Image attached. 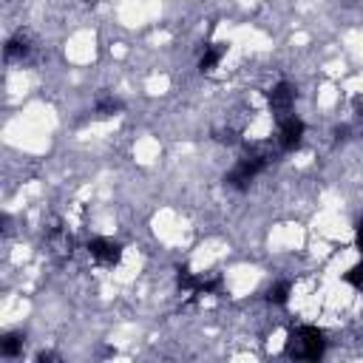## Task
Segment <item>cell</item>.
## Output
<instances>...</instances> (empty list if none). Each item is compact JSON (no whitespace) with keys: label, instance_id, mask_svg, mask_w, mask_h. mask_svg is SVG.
<instances>
[{"label":"cell","instance_id":"6da1fadb","mask_svg":"<svg viewBox=\"0 0 363 363\" xmlns=\"http://www.w3.org/2000/svg\"><path fill=\"white\" fill-rule=\"evenodd\" d=\"M323 349H327L323 332L318 327H310V323L293 330L290 338H286V343H284V355L293 358V360H321Z\"/></svg>","mask_w":363,"mask_h":363},{"label":"cell","instance_id":"8992f818","mask_svg":"<svg viewBox=\"0 0 363 363\" xmlns=\"http://www.w3.org/2000/svg\"><path fill=\"white\" fill-rule=\"evenodd\" d=\"M304 137V122L298 117H284L278 122V145L284 150H295Z\"/></svg>","mask_w":363,"mask_h":363},{"label":"cell","instance_id":"9c48e42d","mask_svg":"<svg viewBox=\"0 0 363 363\" xmlns=\"http://www.w3.org/2000/svg\"><path fill=\"white\" fill-rule=\"evenodd\" d=\"M267 301L275 304V307H284V304L290 301V281H278V284H273L270 290H267Z\"/></svg>","mask_w":363,"mask_h":363},{"label":"cell","instance_id":"8fae6325","mask_svg":"<svg viewBox=\"0 0 363 363\" xmlns=\"http://www.w3.org/2000/svg\"><path fill=\"white\" fill-rule=\"evenodd\" d=\"M122 111V103L113 100V97H100L97 100V113L100 117H111V113H120Z\"/></svg>","mask_w":363,"mask_h":363},{"label":"cell","instance_id":"30bf717a","mask_svg":"<svg viewBox=\"0 0 363 363\" xmlns=\"http://www.w3.org/2000/svg\"><path fill=\"white\" fill-rule=\"evenodd\" d=\"M26 51H29L26 37H12V40L6 43V60H17V57H26Z\"/></svg>","mask_w":363,"mask_h":363},{"label":"cell","instance_id":"ba28073f","mask_svg":"<svg viewBox=\"0 0 363 363\" xmlns=\"http://www.w3.org/2000/svg\"><path fill=\"white\" fill-rule=\"evenodd\" d=\"M224 54H227V43H213V46H207L204 54H202V60H199V71H213V68L221 63Z\"/></svg>","mask_w":363,"mask_h":363},{"label":"cell","instance_id":"3957f363","mask_svg":"<svg viewBox=\"0 0 363 363\" xmlns=\"http://www.w3.org/2000/svg\"><path fill=\"white\" fill-rule=\"evenodd\" d=\"M267 100H270V111L275 113V120L281 122L284 117H290V111L295 105V88L290 83H278L270 94H267Z\"/></svg>","mask_w":363,"mask_h":363},{"label":"cell","instance_id":"52a82bcc","mask_svg":"<svg viewBox=\"0 0 363 363\" xmlns=\"http://www.w3.org/2000/svg\"><path fill=\"white\" fill-rule=\"evenodd\" d=\"M23 343H26V338L21 332H6L3 338H0V355L3 358H21Z\"/></svg>","mask_w":363,"mask_h":363},{"label":"cell","instance_id":"9a60e30c","mask_svg":"<svg viewBox=\"0 0 363 363\" xmlns=\"http://www.w3.org/2000/svg\"><path fill=\"white\" fill-rule=\"evenodd\" d=\"M347 137H349V128H347V125L335 128V139H338V142H343V139H347Z\"/></svg>","mask_w":363,"mask_h":363},{"label":"cell","instance_id":"7a4b0ae2","mask_svg":"<svg viewBox=\"0 0 363 363\" xmlns=\"http://www.w3.org/2000/svg\"><path fill=\"white\" fill-rule=\"evenodd\" d=\"M267 162H270V157H264V154H250V157L239 159L236 167L224 176V185H230L236 190H247V187H250V182L267 167Z\"/></svg>","mask_w":363,"mask_h":363},{"label":"cell","instance_id":"5b68a950","mask_svg":"<svg viewBox=\"0 0 363 363\" xmlns=\"http://www.w3.org/2000/svg\"><path fill=\"white\" fill-rule=\"evenodd\" d=\"M176 284H179V290H187V293H193V295H204V293H213L219 290V278L213 281H204V278H196L193 273L187 270V267H179L176 270Z\"/></svg>","mask_w":363,"mask_h":363},{"label":"cell","instance_id":"277c9868","mask_svg":"<svg viewBox=\"0 0 363 363\" xmlns=\"http://www.w3.org/2000/svg\"><path fill=\"white\" fill-rule=\"evenodd\" d=\"M88 253H91L94 261L111 267V264H117L122 258V244L111 241V239H91L88 241Z\"/></svg>","mask_w":363,"mask_h":363},{"label":"cell","instance_id":"5bb4252c","mask_svg":"<svg viewBox=\"0 0 363 363\" xmlns=\"http://www.w3.org/2000/svg\"><path fill=\"white\" fill-rule=\"evenodd\" d=\"M355 247H358V250L363 253V221L358 224V233H355Z\"/></svg>","mask_w":363,"mask_h":363},{"label":"cell","instance_id":"2e32d148","mask_svg":"<svg viewBox=\"0 0 363 363\" xmlns=\"http://www.w3.org/2000/svg\"><path fill=\"white\" fill-rule=\"evenodd\" d=\"M49 360H60V358H57L54 352H40V355H37V363H49Z\"/></svg>","mask_w":363,"mask_h":363},{"label":"cell","instance_id":"4fadbf2b","mask_svg":"<svg viewBox=\"0 0 363 363\" xmlns=\"http://www.w3.org/2000/svg\"><path fill=\"white\" fill-rule=\"evenodd\" d=\"M216 142H221V145H236L239 142V133L236 131H216Z\"/></svg>","mask_w":363,"mask_h":363},{"label":"cell","instance_id":"7c38bea8","mask_svg":"<svg viewBox=\"0 0 363 363\" xmlns=\"http://www.w3.org/2000/svg\"><path fill=\"white\" fill-rule=\"evenodd\" d=\"M343 281H347L349 286H355V290H363V261L349 267V270L343 273Z\"/></svg>","mask_w":363,"mask_h":363}]
</instances>
